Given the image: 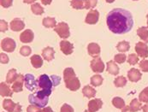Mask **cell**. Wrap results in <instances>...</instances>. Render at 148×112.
I'll return each instance as SVG.
<instances>
[{"label": "cell", "mask_w": 148, "mask_h": 112, "mask_svg": "<svg viewBox=\"0 0 148 112\" xmlns=\"http://www.w3.org/2000/svg\"><path fill=\"white\" fill-rule=\"evenodd\" d=\"M106 23L113 33L123 34L131 31L134 26V19L128 10L116 8L107 15Z\"/></svg>", "instance_id": "obj_1"}, {"label": "cell", "mask_w": 148, "mask_h": 112, "mask_svg": "<svg viewBox=\"0 0 148 112\" xmlns=\"http://www.w3.org/2000/svg\"><path fill=\"white\" fill-rule=\"evenodd\" d=\"M64 81L66 87L71 91H76L80 88L81 83L79 79L76 77L75 73L72 68H67L64 71Z\"/></svg>", "instance_id": "obj_2"}, {"label": "cell", "mask_w": 148, "mask_h": 112, "mask_svg": "<svg viewBox=\"0 0 148 112\" xmlns=\"http://www.w3.org/2000/svg\"><path fill=\"white\" fill-rule=\"evenodd\" d=\"M28 101L31 104L39 108H44L49 101V96H47L42 90H39L34 93L28 96Z\"/></svg>", "instance_id": "obj_3"}, {"label": "cell", "mask_w": 148, "mask_h": 112, "mask_svg": "<svg viewBox=\"0 0 148 112\" xmlns=\"http://www.w3.org/2000/svg\"><path fill=\"white\" fill-rule=\"evenodd\" d=\"M37 83H38V87L42 90L47 96H50L51 94L53 82L47 74H41L39 77Z\"/></svg>", "instance_id": "obj_4"}, {"label": "cell", "mask_w": 148, "mask_h": 112, "mask_svg": "<svg viewBox=\"0 0 148 112\" xmlns=\"http://www.w3.org/2000/svg\"><path fill=\"white\" fill-rule=\"evenodd\" d=\"M54 31L61 37L62 39H67L70 36L69 25L65 23H59L54 27Z\"/></svg>", "instance_id": "obj_5"}, {"label": "cell", "mask_w": 148, "mask_h": 112, "mask_svg": "<svg viewBox=\"0 0 148 112\" xmlns=\"http://www.w3.org/2000/svg\"><path fill=\"white\" fill-rule=\"evenodd\" d=\"M24 84H25L26 88L29 91H34L38 87V83L34 78V75L31 74H27L25 75Z\"/></svg>", "instance_id": "obj_6"}, {"label": "cell", "mask_w": 148, "mask_h": 112, "mask_svg": "<svg viewBox=\"0 0 148 112\" xmlns=\"http://www.w3.org/2000/svg\"><path fill=\"white\" fill-rule=\"evenodd\" d=\"M91 68L95 73H102L105 70V64L99 57H94L91 61Z\"/></svg>", "instance_id": "obj_7"}, {"label": "cell", "mask_w": 148, "mask_h": 112, "mask_svg": "<svg viewBox=\"0 0 148 112\" xmlns=\"http://www.w3.org/2000/svg\"><path fill=\"white\" fill-rule=\"evenodd\" d=\"M16 42L14 40L10 38H5L1 42V47L4 51L7 52H13L16 49Z\"/></svg>", "instance_id": "obj_8"}, {"label": "cell", "mask_w": 148, "mask_h": 112, "mask_svg": "<svg viewBox=\"0 0 148 112\" xmlns=\"http://www.w3.org/2000/svg\"><path fill=\"white\" fill-rule=\"evenodd\" d=\"M99 18V12L96 10H91L86 16L85 23L90 25H94L98 23Z\"/></svg>", "instance_id": "obj_9"}, {"label": "cell", "mask_w": 148, "mask_h": 112, "mask_svg": "<svg viewBox=\"0 0 148 112\" xmlns=\"http://www.w3.org/2000/svg\"><path fill=\"white\" fill-rule=\"evenodd\" d=\"M3 107L10 112H21V107L19 104H16L10 99H5L3 103Z\"/></svg>", "instance_id": "obj_10"}, {"label": "cell", "mask_w": 148, "mask_h": 112, "mask_svg": "<svg viewBox=\"0 0 148 112\" xmlns=\"http://www.w3.org/2000/svg\"><path fill=\"white\" fill-rule=\"evenodd\" d=\"M135 51H136L138 56L142 58L148 57V46L145 43H142V42L137 43L135 45Z\"/></svg>", "instance_id": "obj_11"}, {"label": "cell", "mask_w": 148, "mask_h": 112, "mask_svg": "<svg viewBox=\"0 0 148 112\" xmlns=\"http://www.w3.org/2000/svg\"><path fill=\"white\" fill-rule=\"evenodd\" d=\"M10 29L14 32H19L21 31L22 29H24L25 27V23L23 21H21L19 18H15L11 21V23L10 24Z\"/></svg>", "instance_id": "obj_12"}, {"label": "cell", "mask_w": 148, "mask_h": 112, "mask_svg": "<svg viewBox=\"0 0 148 112\" xmlns=\"http://www.w3.org/2000/svg\"><path fill=\"white\" fill-rule=\"evenodd\" d=\"M141 73L137 68H131L127 73L128 80L132 82H137L141 79Z\"/></svg>", "instance_id": "obj_13"}, {"label": "cell", "mask_w": 148, "mask_h": 112, "mask_svg": "<svg viewBox=\"0 0 148 112\" xmlns=\"http://www.w3.org/2000/svg\"><path fill=\"white\" fill-rule=\"evenodd\" d=\"M34 33L31 29H27L24 32L21 33L20 35V40L22 43H30L34 40Z\"/></svg>", "instance_id": "obj_14"}, {"label": "cell", "mask_w": 148, "mask_h": 112, "mask_svg": "<svg viewBox=\"0 0 148 112\" xmlns=\"http://www.w3.org/2000/svg\"><path fill=\"white\" fill-rule=\"evenodd\" d=\"M102 105H103L102 100L99 99V98H95V99L91 100L88 103V110H89V111L95 112L99 111V109H101Z\"/></svg>", "instance_id": "obj_15"}, {"label": "cell", "mask_w": 148, "mask_h": 112, "mask_svg": "<svg viewBox=\"0 0 148 112\" xmlns=\"http://www.w3.org/2000/svg\"><path fill=\"white\" fill-rule=\"evenodd\" d=\"M60 48L62 52L65 55H70L74 51V45L67 40H62L60 42Z\"/></svg>", "instance_id": "obj_16"}, {"label": "cell", "mask_w": 148, "mask_h": 112, "mask_svg": "<svg viewBox=\"0 0 148 112\" xmlns=\"http://www.w3.org/2000/svg\"><path fill=\"white\" fill-rule=\"evenodd\" d=\"M88 54L93 57H98L100 54V47L96 43H90L87 46Z\"/></svg>", "instance_id": "obj_17"}, {"label": "cell", "mask_w": 148, "mask_h": 112, "mask_svg": "<svg viewBox=\"0 0 148 112\" xmlns=\"http://www.w3.org/2000/svg\"><path fill=\"white\" fill-rule=\"evenodd\" d=\"M24 79H25V76H23L21 74H19L17 75V79L16 80L15 83L12 86V90L14 92H20L22 91V87H23V83H24Z\"/></svg>", "instance_id": "obj_18"}, {"label": "cell", "mask_w": 148, "mask_h": 112, "mask_svg": "<svg viewBox=\"0 0 148 112\" xmlns=\"http://www.w3.org/2000/svg\"><path fill=\"white\" fill-rule=\"evenodd\" d=\"M54 54H55V51L51 47L47 46V47H45V48L43 49L42 57L45 58V60H46L48 62H51V60H53Z\"/></svg>", "instance_id": "obj_19"}, {"label": "cell", "mask_w": 148, "mask_h": 112, "mask_svg": "<svg viewBox=\"0 0 148 112\" xmlns=\"http://www.w3.org/2000/svg\"><path fill=\"white\" fill-rule=\"evenodd\" d=\"M30 61H31V64H32L33 67L35 68H39L43 65V59L41 58V57L39 56V55L35 54V55L32 56Z\"/></svg>", "instance_id": "obj_20"}, {"label": "cell", "mask_w": 148, "mask_h": 112, "mask_svg": "<svg viewBox=\"0 0 148 112\" xmlns=\"http://www.w3.org/2000/svg\"><path fill=\"white\" fill-rule=\"evenodd\" d=\"M107 71L113 75H116L119 73V68L116 64H115V62L110 61L107 63Z\"/></svg>", "instance_id": "obj_21"}, {"label": "cell", "mask_w": 148, "mask_h": 112, "mask_svg": "<svg viewBox=\"0 0 148 112\" xmlns=\"http://www.w3.org/2000/svg\"><path fill=\"white\" fill-rule=\"evenodd\" d=\"M138 36L145 42L148 43V29L146 27H141L137 30Z\"/></svg>", "instance_id": "obj_22"}, {"label": "cell", "mask_w": 148, "mask_h": 112, "mask_svg": "<svg viewBox=\"0 0 148 112\" xmlns=\"http://www.w3.org/2000/svg\"><path fill=\"white\" fill-rule=\"evenodd\" d=\"M70 5L75 10H84L86 9V0H71Z\"/></svg>", "instance_id": "obj_23"}, {"label": "cell", "mask_w": 148, "mask_h": 112, "mask_svg": "<svg viewBox=\"0 0 148 112\" xmlns=\"http://www.w3.org/2000/svg\"><path fill=\"white\" fill-rule=\"evenodd\" d=\"M17 73H16V70L15 68H12L10 69L8 74H7V77H6V82L9 83V84H11L15 80L17 79Z\"/></svg>", "instance_id": "obj_24"}, {"label": "cell", "mask_w": 148, "mask_h": 112, "mask_svg": "<svg viewBox=\"0 0 148 112\" xmlns=\"http://www.w3.org/2000/svg\"><path fill=\"white\" fill-rule=\"evenodd\" d=\"M42 24L44 27L50 28V27H55L57 26V22H56L55 18H52V17H45V18L43 19Z\"/></svg>", "instance_id": "obj_25"}, {"label": "cell", "mask_w": 148, "mask_h": 112, "mask_svg": "<svg viewBox=\"0 0 148 112\" xmlns=\"http://www.w3.org/2000/svg\"><path fill=\"white\" fill-rule=\"evenodd\" d=\"M82 93L86 98H93L96 95V90L90 86H86L82 90Z\"/></svg>", "instance_id": "obj_26"}, {"label": "cell", "mask_w": 148, "mask_h": 112, "mask_svg": "<svg viewBox=\"0 0 148 112\" xmlns=\"http://www.w3.org/2000/svg\"><path fill=\"white\" fill-rule=\"evenodd\" d=\"M31 10H32V12H33L34 14L38 15V16L42 15L43 13H44V9H43V7L40 4V3H33V4L31 5Z\"/></svg>", "instance_id": "obj_27"}, {"label": "cell", "mask_w": 148, "mask_h": 112, "mask_svg": "<svg viewBox=\"0 0 148 112\" xmlns=\"http://www.w3.org/2000/svg\"><path fill=\"white\" fill-rule=\"evenodd\" d=\"M102 82H103V78L99 74H95L92 77H91V84L93 87H99L100 85H102Z\"/></svg>", "instance_id": "obj_28"}, {"label": "cell", "mask_w": 148, "mask_h": 112, "mask_svg": "<svg viewBox=\"0 0 148 112\" xmlns=\"http://www.w3.org/2000/svg\"><path fill=\"white\" fill-rule=\"evenodd\" d=\"M1 95L3 97L12 96V92L10 88V87L6 83H3V82L1 83Z\"/></svg>", "instance_id": "obj_29"}, {"label": "cell", "mask_w": 148, "mask_h": 112, "mask_svg": "<svg viewBox=\"0 0 148 112\" xmlns=\"http://www.w3.org/2000/svg\"><path fill=\"white\" fill-rule=\"evenodd\" d=\"M130 48V45L129 43L127 41H122V42H119L117 45H116V49L117 51H119L120 52H126L129 50Z\"/></svg>", "instance_id": "obj_30"}, {"label": "cell", "mask_w": 148, "mask_h": 112, "mask_svg": "<svg viewBox=\"0 0 148 112\" xmlns=\"http://www.w3.org/2000/svg\"><path fill=\"white\" fill-rule=\"evenodd\" d=\"M112 104L117 109H122V108H123L125 106V103H124L123 99L121 98H119V97L114 98L113 100H112Z\"/></svg>", "instance_id": "obj_31"}, {"label": "cell", "mask_w": 148, "mask_h": 112, "mask_svg": "<svg viewBox=\"0 0 148 112\" xmlns=\"http://www.w3.org/2000/svg\"><path fill=\"white\" fill-rule=\"evenodd\" d=\"M126 83H127V80L124 76L117 77L114 81V84L116 87H123L126 85Z\"/></svg>", "instance_id": "obj_32"}, {"label": "cell", "mask_w": 148, "mask_h": 112, "mask_svg": "<svg viewBox=\"0 0 148 112\" xmlns=\"http://www.w3.org/2000/svg\"><path fill=\"white\" fill-rule=\"evenodd\" d=\"M138 61H139V57H138L137 55H135V54H134V53L129 54V56H128V57H127V62H128L129 64L134 65V64H136L138 63Z\"/></svg>", "instance_id": "obj_33"}, {"label": "cell", "mask_w": 148, "mask_h": 112, "mask_svg": "<svg viewBox=\"0 0 148 112\" xmlns=\"http://www.w3.org/2000/svg\"><path fill=\"white\" fill-rule=\"evenodd\" d=\"M141 107V104L137 100V99H134L132 100L131 104H130V108L134 111H138Z\"/></svg>", "instance_id": "obj_34"}, {"label": "cell", "mask_w": 148, "mask_h": 112, "mask_svg": "<svg viewBox=\"0 0 148 112\" xmlns=\"http://www.w3.org/2000/svg\"><path fill=\"white\" fill-rule=\"evenodd\" d=\"M139 98L141 102H145V103H147L148 102V87L145 88L143 90L140 96H139Z\"/></svg>", "instance_id": "obj_35"}, {"label": "cell", "mask_w": 148, "mask_h": 112, "mask_svg": "<svg viewBox=\"0 0 148 112\" xmlns=\"http://www.w3.org/2000/svg\"><path fill=\"white\" fill-rule=\"evenodd\" d=\"M31 52H32V50H31V48H30L29 46H27V45L22 46L21 48V50H20V53H21L22 56H24V57L29 56V55L31 54Z\"/></svg>", "instance_id": "obj_36"}, {"label": "cell", "mask_w": 148, "mask_h": 112, "mask_svg": "<svg viewBox=\"0 0 148 112\" xmlns=\"http://www.w3.org/2000/svg\"><path fill=\"white\" fill-rule=\"evenodd\" d=\"M126 61V56L124 54H116L115 56V62L117 64H123Z\"/></svg>", "instance_id": "obj_37"}, {"label": "cell", "mask_w": 148, "mask_h": 112, "mask_svg": "<svg viewBox=\"0 0 148 112\" xmlns=\"http://www.w3.org/2000/svg\"><path fill=\"white\" fill-rule=\"evenodd\" d=\"M98 0H86V10L93 9L97 5Z\"/></svg>", "instance_id": "obj_38"}, {"label": "cell", "mask_w": 148, "mask_h": 112, "mask_svg": "<svg viewBox=\"0 0 148 112\" xmlns=\"http://www.w3.org/2000/svg\"><path fill=\"white\" fill-rule=\"evenodd\" d=\"M1 6L3 8H9L12 6L13 4V0H0Z\"/></svg>", "instance_id": "obj_39"}, {"label": "cell", "mask_w": 148, "mask_h": 112, "mask_svg": "<svg viewBox=\"0 0 148 112\" xmlns=\"http://www.w3.org/2000/svg\"><path fill=\"white\" fill-rule=\"evenodd\" d=\"M140 68L142 71L148 72V60H142L140 63Z\"/></svg>", "instance_id": "obj_40"}, {"label": "cell", "mask_w": 148, "mask_h": 112, "mask_svg": "<svg viewBox=\"0 0 148 112\" xmlns=\"http://www.w3.org/2000/svg\"><path fill=\"white\" fill-rule=\"evenodd\" d=\"M61 112H74V109L70 105L64 104L61 108Z\"/></svg>", "instance_id": "obj_41"}, {"label": "cell", "mask_w": 148, "mask_h": 112, "mask_svg": "<svg viewBox=\"0 0 148 112\" xmlns=\"http://www.w3.org/2000/svg\"><path fill=\"white\" fill-rule=\"evenodd\" d=\"M8 29V23L3 20L0 21V31L1 32H6Z\"/></svg>", "instance_id": "obj_42"}, {"label": "cell", "mask_w": 148, "mask_h": 112, "mask_svg": "<svg viewBox=\"0 0 148 112\" xmlns=\"http://www.w3.org/2000/svg\"><path fill=\"white\" fill-rule=\"evenodd\" d=\"M1 64H8V62H9V57H8V56L6 55V54H3V53H1Z\"/></svg>", "instance_id": "obj_43"}, {"label": "cell", "mask_w": 148, "mask_h": 112, "mask_svg": "<svg viewBox=\"0 0 148 112\" xmlns=\"http://www.w3.org/2000/svg\"><path fill=\"white\" fill-rule=\"evenodd\" d=\"M51 81H52V82H53V86H58V85L60 84L61 79H60V77H58V76H56V75H52V76H51Z\"/></svg>", "instance_id": "obj_44"}, {"label": "cell", "mask_w": 148, "mask_h": 112, "mask_svg": "<svg viewBox=\"0 0 148 112\" xmlns=\"http://www.w3.org/2000/svg\"><path fill=\"white\" fill-rule=\"evenodd\" d=\"M39 107H34V105H31V106H29L28 108H27V112H37V111H39L40 110L38 109Z\"/></svg>", "instance_id": "obj_45"}, {"label": "cell", "mask_w": 148, "mask_h": 112, "mask_svg": "<svg viewBox=\"0 0 148 112\" xmlns=\"http://www.w3.org/2000/svg\"><path fill=\"white\" fill-rule=\"evenodd\" d=\"M37 112H54V111L51 110V108H50V107H46V108H45L44 110L39 111H37Z\"/></svg>", "instance_id": "obj_46"}, {"label": "cell", "mask_w": 148, "mask_h": 112, "mask_svg": "<svg viewBox=\"0 0 148 112\" xmlns=\"http://www.w3.org/2000/svg\"><path fill=\"white\" fill-rule=\"evenodd\" d=\"M41 1V3H42L43 4H45V5H48V4H50L51 3V1L52 0H40Z\"/></svg>", "instance_id": "obj_47"}, {"label": "cell", "mask_w": 148, "mask_h": 112, "mask_svg": "<svg viewBox=\"0 0 148 112\" xmlns=\"http://www.w3.org/2000/svg\"><path fill=\"white\" fill-rule=\"evenodd\" d=\"M123 112H134L131 108H130V106L129 107H125L123 110Z\"/></svg>", "instance_id": "obj_48"}, {"label": "cell", "mask_w": 148, "mask_h": 112, "mask_svg": "<svg viewBox=\"0 0 148 112\" xmlns=\"http://www.w3.org/2000/svg\"><path fill=\"white\" fill-rule=\"evenodd\" d=\"M36 0H23V2L25 3H34Z\"/></svg>", "instance_id": "obj_49"}, {"label": "cell", "mask_w": 148, "mask_h": 112, "mask_svg": "<svg viewBox=\"0 0 148 112\" xmlns=\"http://www.w3.org/2000/svg\"><path fill=\"white\" fill-rule=\"evenodd\" d=\"M142 110L144 112H148V104H146L145 106H143Z\"/></svg>", "instance_id": "obj_50"}, {"label": "cell", "mask_w": 148, "mask_h": 112, "mask_svg": "<svg viewBox=\"0 0 148 112\" xmlns=\"http://www.w3.org/2000/svg\"><path fill=\"white\" fill-rule=\"evenodd\" d=\"M106 1L107 2V3H113L115 0H106Z\"/></svg>", "instance_id": "obj_51"}, {"label": "cell", "mask_w": 148, "mask_h": 112, "mask_svg": "<svg viewBox=\"0 0 148 112\" xmlns=\"http://www.w3.org/2000/svg\"><path fill=\"white\" fill-rule=\"evenodd\" d=\"M147 27H148V14H147Z\"/></svg>", "instance_id": "obj_52"}, {"label": "cell", "mask_w": 148, "mask_h": 112, "mask_svg": "<svg viewBox=\"0 0 148 112\" xmlns=\"http://www.w3.org/2000/svg\"><path fill=\"white\" fill-rule=\"evenodd\" d=\"M84 112H91V111H85Z\"/></svg>", "instance_id": "obj_53"}, {"label": "cell", "mask_w": 148, "mask_h": 112, "mask_svg": "<svg viewBox=\"0 0 148 112\" xmlns=\"http://www.w3.org/2000/svg\"><path fill=\"white\" fill-rule=\"evenodd\" d=\"M134 1H138V0H134Z\"/></svg>", "instance_id": "obj_54"}]
</instances>
